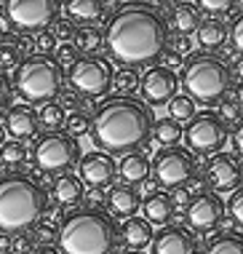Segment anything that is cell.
Here are the masks:
<instances>
[{
	"label": "cell",
	"instance_id": "obj_46",
	"mask_svg": "<svg viewBox=\"0 0 243 254\" xmlns=\"http://www.w3.org/2000/svg\"><path fill=\"white\" fill-rule=\"evenodd\" d=\"M233 147H235V153H238L241 158H243V118L235 123V128H233Z\"/></svg>",
	"mask_w": 243,
	"mask_h": 254
},
{
	"label": "cell",
	"instance_id": "obj_7",
	"mask_svg": "<svg viewBox=\"0 0 243 254\" xmlns=\"http://www.w3.org/2000/svg\"><path fill=\"white\" fill-rule=\"evenodd\" d=\"M30 158L38 171L51 174V177H61L78 166L83 155H80V142L75 136H69L67 131H48L35 139Z\"/></svg>",
	"mask_w": 243,
	"mask_h": 254
},
{
	"label": "cell",
	"instance_id": "obj_20",
	"mask_svg": "<svg viewBox=\"0 0 243 254\" xmlns=\"http://www.w3.org/2000/svg\"><path fill=\"white\" fill-rule=\"evenodd\" d=\"M142 211H144V222L166 228V225L171 222V217H174V211H177V209H174L169 193L155 190V193H150V195L142 201Z\"/></svg>",
	"mask_w": 243,
	"mask_h": 254
},
{
	"label": "cell",
	"instance_id": "obj_10",
	"mask_svg": "<svg viewBox=\"0 0 243 254\" xmlns=\"http://www.w3.org/2000/svg\"><path fill=\"white\" fill-rule=\"evenodd\" d=\"M182 139L192 155H217L227 142V126L217 113L203 110L192 115V121H187Z\"/></svg>",
	"mask_w": 243,
	"mask_h": 254
},
{
	"label": "cell",
	"instance_id": "obj_29",
	"mask_svg": "<svg viewBox=\"0 0 243 254\" xmlns=\"http://www.w3.org/2000/svg\"><path fill=\"white\" fill-rule=\"evenodd\" d=\"M38 118H40V126L48 128V131H59L61 126L67 123V113H64V105L59 102H48L38 110Z\"/></svg>",
	"mask_w": 243,
	"mask_h": 254
},
{
	"label": "cell",
	"instance_id": "obj_19",
	"mask_svg": "<svg viewBox=\"0 0 243 254\" xmlns=\"http://www.w3.org/2000/svg\"><path fill=\"white\" fill-rule=\"evenodd\" d=\"M118 236H121V241L128 246L131 252H142L144 246L152 244V225L144 222V217H131L126 222L118 228Z\"/></svg>",
	"mask_w": 243,
	"mask_h": 254
},
{
	"label": "cell",
	"instance_id": "obj_34",
	"mask_svg": "<svg viewBox=\"0 0 243 254\" xmlns=\"http://www.w3.org/2000/svg\"><path fill=\"white\" fill-rule=\"evenodd\" d=\"M225 211L230 214V219L235 222V228H243V185H241L238 190H233V193H230Z\"/></svg>",
	"mask_w": 243,
	"mask_h": 254
},
{
	"label": "cell",
	"instance_id": "obj_43",
	"mask_svg": "<svg viewBox=\"0 0 243 254\" xmlns=\"http://www.w3.org/2000/svg\"><path fill=\"white\" fill-rule=\"evenodd\" d=\"M171 203H174V209H187L192 201V195H190V190L187 188H177V190H171Z\"/></svg>",
	"mask_w": 243,
	"mask_h": 254
},
{
	"label": "cell",
	"instance_id": "obj_39",
	"mask_svg": "<svg viewBox=\"0 0 243 254\" xmlns=\"http://www.w3.org/2000/svg\"><path fill=\"white\" fill-rule=\"evenodd\" d=\"M32 49L38 54H43V57H48V51L57 49V38L51 35V30H48V32H38L35 40H32Z\"/></svg>",
	"mask_w": 243,
	"mask_h": 254
},
{
	"label": "cell",
	"instance_id": "obj_9",
	"mask_svg": "<svg viewBox=\"0 0 243 254\" xmlns=\"http://www.w3.org/2000/svg\"><path fill=\"white\" fill-rule=\"evenodd\" d=\"M59 0H8L3 3V13L8 16L13 30L19 32H48V27L59 22Z\"/></svg>",
	"mask_w": 243,
	"mask_h": 254
},
{
	"label": "cell",
	"instance_id": "obj_45",
	"mask_svg": "<svg viewBox=\"0 0 243 254\" xmlns=\"http://www.w3.org/2000/svg\"><path fill=\"white\" fill-rule=\"evenodd\" d=\"M166 70H171V72H177V70H182L184 67V57H179L177 51H166Z\"/></svg>",
	"mask_w": 243,
	"mask_h": 254
},
{
	"label": "cell",
	"instance_id": "obj_52",
	"mask_svg": "<svg viewBox=\"0 0 243 254\" xmlns=\"http://www.w3.org/2000/svg\"><path fill=\"white\" fill-rule=\"evenodd\" d=\"M121 254H144V252H131V249H126V252H121Z\"/></svg>",
	"mask_w": 243,
	"mask_h": 254
},
{
	"label": "cell",
	"instance_id": "obj_13",
	"mask_svg": "<svg viewBox=\"0 0 243 254\" xmlns=\"http://www.w3.org/2000/svg\"><path fill=\"white\" fill-rule=\"evenodd\" d=\"M177 88H179L177 72L166 70L163 64L147 67V72L139 78V94H142V102L147 107L169 105V102L177 97Z\"/></svg>",
	"mask_w": 243,
	"mask_h": 254
},
{
	"label": "cell",
	"instance_id": "obj_50",
	"mask_svg": "<svg viewBox=\"0 0 243 254\" xmlns=\"http://www.w3.org/2000/svg\"><path fill=\"white\" fill-rule=\"evenodd\" d=\"M35 254H61V252L57 249V246H40V249L35 252Z\"/></svg>",
	"mask_w": 243,
	"mask_h": 254
},
{
	"label": "cell",
	"instance_id": "obj_3",
	"mask_svg": "<svg viewBox=\"0 0 243 254\" xmlns=\"http://www.w3.org/2000/svg\"><path fill=\"white\" fill-rule=\"evenodd\" d=\"M48 190L30 174L0 177V236H24L46 222Z\"/></svg>",
	"mask_w": 243,
	"mask_h": 254
},
{
	"label": "cell",
	"instance_id": "obj_8",
	"mask_svg": "<svg viewBox=\"0 0 243 254\" xmlns=\"http://www.w3.org/2000/svg\"><path fill=\"white\" fill-rule=\"evenodd\" d=\"M113 62L107 57H99V54H91V57H80L72 67L67 70V80L72 86V91L83 99H99L113 88Z\"/></svg>",
	"mask_w": 243,
	"mask_h": 254
},
{
	"label": "cell",
	"instance_id": "obj_4",
	"mask_svg": "<svg viewBox=\"0 0 243 254\" xmlns=\"http://www.w3.org/2000/svg\"><path fill=\"white\" fill-rule=\"evenodd\" d=\"M118 246V225L104 209H75L57 225V249L61 254H115Z\"/></svg>",
	"mask_w": 243,
	"mask_h": 254
},
{
	"label": "cell",
	"instance_id": "obj_22",
	"mask_svg": "<svg viewBox=\"0 0 243 254\" xmlns=\"http://www.w3.org/2000/svg\"><path fill=\"white\" fill-rule=\"evenodd\" d=\"M150 171H152V163L144 153H128L118 163V174H121V180H126V185L144 182L150 177Z\"/></svg>",
	"mask_w": 243,
	"mask_h": 254
},
{
	"label": "cell",
	"instance_id": "obj_17",
	"mask_svg": "<svg viewBox=\"0 0 243 254\" xmlns=\"http://www.w3.org/2000/svg\"><path fill=\"white\" fill-rule=\"evenodd\" d=\"M5 134H11L16 142L38 139L40 134L38 110L30 105H11L8 113H5Z\"/></svg>",
	"mask_w": 243,
	"mask_h": 254
},
{
	"label": "cell",
	"instance_id": "obj_31",
	"mask_svg": "<svg viewBox=\"0 0 243 254\" xmlns=\"http://www.w3.org/2000/svg\"><path fill=\"white\" fill-rule=\"evenodd\" d=\"M113 88L118 91V97H128L131 91H136V88H139V72L136 70H126V67L115 70Z\"/></svg>",
	"mask_w": 243,
	"mask_h": 254
},
{
	"label": "cell",
	"instance_id": "obj_28",
	"mask_svg": "<svg viewBox=\"0 0 243 254\" xmlns=\"http://www.w3.org/2000/svg\"><path fill=\"white\" fill-rule=\"evenodd\" d=\"M72 46L78 51H86V57H91L99 49H104V32L102 27H78L75 30V38H72Z\"/></svg>",
	"mask_w": 243,
	"mask_h": 254
},
{
	"label": "cell",
	"instance_id": "obj_33",
	"mask_svg": "<svg viewBox=\"0 0 243 254\" xmlns=\"http://www.w3.org/2000/svg\"><path fill=\"white\" fill-rule=\"evenodd\" d=\"M67 134L75 136V139L91 134V115L83 113V110H75L72 115H67Z\"/></svg>",
	"mask_w": 243,
	"mask_h": 254
},
{
	"label": "cell",
	"instance_id": "obj_35",
	"mask_svg": "<svg viewBox=\"0 0 243 254\" xmlns=\"http://www.w3.org/2000/svg\"><path fill=\"white\" fill-rule=\"evenodd\" d=\"M195 8L206 11L208 19H217V16H222V13H230L233 8H238V5H235L233 0H200Z\"/></svg>",
	"mask_w": 243,
	"mask_h": 254
},
{
	"label": "cell",
	"instance_id": "obj_11",
	"mask_svg": "<svg viewBox=\"0 0 243 254\" xmlns=\"http://www.w3.org/2000/svg\"><path fill=\"white\" fill-rule=\"evenodd\" d=\"M152 174L163 188H187V182H192L198 174V161L187 147H161L152 158Z\"/></svg>",
	"mask_w": 243,
	"mask_h": 254
},
{
	"label": "cell",
	"instance_id": "obj_40",
	"mask_svg": "<svg viewBox=\"0 0 243 254\" xmlns=\"http://www.w3.org/2000/svg\"><path fill=\"white\" fill-rule=\"evenodd\" d=\"M11 99H13V86H11L8 75H5V72H0V115H3V113H8Z\"/></svg>",
	"mask_w": 243,
	"mask_h": 254
},
{
	"label": "cell",
	"instance_id": "obj_27",
	"mask_svg": "<svg viewBox=\"0 0 243 254\" xmlns=\"http://www.w3.org/2000/svg\"><path fill=\"white\" fill-rule=\"evenodd\" d=\"M171 24L179 35H190L200 24V11L192 3H177L174 5V13H171Z\"/></svg>",
	"mask_w": 243,
	"mask_h": 254
},
{
	"label": "cell",
	"instance_id": "obj_30",
	"mask_svg": "<svg viewBox=\"0 0 243 254\" xmlns=\"http://www.w3.org/2000/svg\"><path fill=\"white\" fill-rule=\"evenodd\" d=\"M166 107H169V118H174L177 123L192 121V115L198 113V110H195V102L187 97V94H177V97H174Z\"/></svg>",
	"mask_w": 243,
	"mask_h": 254
},
{
	"label": "cell",
	"instance_id": "obj_15",
	"mask_svg": "<svg viewBox=\"0 0 243 254\" xmlns=\"http://www.w3.org/2000/svg\"><path fill=\"white\" fill-rule=\"evenodd\" d=\"M115 174H118V163L99 150L86 153L78 163V180L83 182V188L86 185L88 188H107V185H113Z\"/></svg>",
	"mask_w": 243,
	"mask_h": 254
},
{
	"label": "cell",
	"instance_id": "obj_14",
	"mask_svg": "<svg viewBox=\"0 0 243 254\" xmlns=\"http://www.w3.org/2000/svg\"><path fill=\"white\" fill-rule=\"evenodd\" d=\"M206 182L214 193H233L243 182V166L233 153H217L206 166Z\"/></svg>",
	"mask_w": 243,
	"mask_h": 254
},
{
	"label": "cell",
	"instance_id": "obj_38",
	"mask_svg": "<svg viewBox=\"0 0 243 254\" xmlns=\"http://www.w3.org/2000/svg\"><path fill=\"white\" fill-rule=\"evenodd\" d=\"M227 38H230L233 51H238L241 57H243V11H241V13H235L233 24L227 27Z\"/></svg>",
	"mask_w": 243,
	"mask_h": 254
},
{
	"label": "cell",
	"instance_id": "obj_32",
	"mask_svg": "<svg viewBox=\"0 0 243 254\" xmlns=\"http://www.w3.org/2000/svg\"><path fill=\"white\" fill-rule=\"evenodd\" d=\"M30 153H27L24 142H16V139H5V145L0 147V161L8 163V166H16V163H24Z\"/></svg>",
	"mask_w": 243,
	"mask_h": 254
},
{
	"label": "cell",
	"instance_id": "obj_25",
	"mask_svg": "<svg viewBox=\"0 0 243 254\" xmlns=\"http://www.w3.org/2000/svg\"><path fill=\"white\" fill-rule=\"evenodd\" d=\"M203 254H243V233L225 230L206 241Z\"/></svg>",
	"mask_w": 243,
	"mask_h": 254
},
{
	"label": "cell",
	"instance_id": "obj_41",
	"mask_svg": "<svg viewBox=\"0 0 243 254\" xmlns=\"http://www.w3.org/2000/svg\"><path fill=\"white\" fill-rule=\"evenodd\" d=\"M35 238L40 246H54L57 244V222H43V228H38Z\"/></svg>",
	"mask_w": 243,
	"mask_h": 254
},
{
	"label": "cell",
	"instance_id": "obj_48",
	"mask_svg": "<svg viewBox=\"0 0 243 254\" xmlns=\"http://www.w3.org/2000/svg\"><path fill=\"white\" fill-rule=\"evenodd\" d=\"M230 72H233L235 78H238L241 83H243V57H238V59H235V64L230 67Z\"/></svg>",
	"mask_w": 243,
	"mask_h": 254
},
{
	"label": "cell",
	"instance_id": "obj_47",
	"mask_svg": "<svg viewBox=\"0 0 243 254\" xmlns=\"http://www.w3.org/2000/svg\"><path fill=\"white\" fill-rule=\"evenodd\" d=\"M171 51H177L179 57H184V54H190L192 51V40L187 38V35H179L177 40H174V46H171Z\"/></svg>",
	"mask_w": 243,
	"mask_h": 254
},
{
	"label": "cell",
	"instance_id": "obj_51",
	"mask_svg": "<svg viewBox=\"0 0 243 254\" xmlns=\"http://www.w3.org/2000/svg\"><path fill=\"white\" fill-rule=\"evenodd\" d=\"M5 145V126H0V147Z\"/></svg>",
	"mask_w": 243,
	"mask_h": 254
},
{
	"label": "cell",
	"instance_id": "obj_37",
	"mask_svg": "<svg viewBox=\"0 0 243 254\" xmlns=\"http://www.w3.org/2000/svg\"><path fill=\"white\" fill-rule=\"evenodd\" d=\"M80 57H78V49H75L72 43H59L57 46V57H54V62L61 67V70H69V67L75 64Z\"/></svg>",
	"mask_w": 243,
	"mask_h": 254
},
{
	"label": "cell",
	"instance_id": "obj_18",
	"mask_svg": "<svg viewBox=\"0 0 243 254\" xmlns=\"http://www.w3.org/2000/svg\"><path fill=\"white\" fill-rule=\"evenodd\" d=\"M107 206H110V217H123V219H131L136 217V211L142 209V195L134 185H113L107 193Z\"/></svg>",
	"mask_w": 243,
	"mask_h": 254
},
{
	"label": "cell",
	"instance_id": "obj_42",
	"mask_svg": "<svg viewBox=\"0 0 243 254\" xmlns=\"http://www.w3.org/2000/svg\"><path fill=\"white\" fill-rule=\"evenodd\" d=\"M217 115H219L222 121H233L235 123V121H241V107L235 105V99H222Z\"/></svg>",
	"mask_w": 243,
	"mask_h": 254
},
{
	"label": "cell",
	"instance_id": "obj_26",
	"mask_svg": "<svg viewBox=\"0 0 243 254\" xmlns=\"http://www.w3.org/2000/svg\"><path fill=\"white\" fill-rule=\"evenodd\" d=\"M184 128L182 123H177L174 118H155V123H152V139L158 142L161 147H177V142L182 139Z\"/></svg>",
	"mask_w": 243,
	"mask_h": 254
},
{
	"label": "cell",
	"instance_id": "obj_6",
	"mask_svg": "<svg viewBox=\"0 0 243 254\" xmlns=\"http://www.w3.org/2000/svg\"><path fill=\"white\" fill-rule=\"evenodd\" d=\"M13 91L24 99V105H48L57 102V97L64 88V70L54 62V57L43 54H30L19 62L13 70Z\"/></svg>",
	"mask_w": 243,
	"mask_h": 254
},
{
	"label": "cell",
	"instance_id": "obj_16",
	"mask_svg": "<svg viewBox=\"0 0 243 254\" xmlns=\"http://www.w3.org/2000/svg\"><path fill=\"white\" fill-rule=\"evenodd\" d=\"M152 254H198L195 233L184 225H166L152 236Z\"/></svg>",
	"mask_w": 243,
	"mask_h": 254
},
{
	"label": "cell",
	"instance_id": "obj_44",
	"mask_svg": "<svg viewBox=\"0 0 243 254\" xmlns=\"http://www.w3.org/2000/svg\"><path fill=\"white\" fill-rule=\"evenodd\" d=\"M54 27H57V30H54L51 35L54 38H61L64 43H69V40L75 38V30H78V27H72V22H57Z\"/></svg>",
	"mask_w": 243,
	"mask_h": 254
},
{
	"label": "cell",
	"instance_id": "obj_12",
	"mask_svg": "<svg viewBox=\"0 0 243 254\" xmlns=\"http://www.w3.org/2000/svg\"><path fill=\"white\" fill-rule=\"evenodd\" d=\"M225 219V201L214 193V190H203V193L192 195L190 206H187V230L192 233H214Z\"/></svg>",
	"mask_w": 243,
	"mask_h": 254
},
{
	"label": "cell",
	"instance_id": "obj_36",
	"mask_svg": "<svg viewBox=\"0 0 243 254\" xmlns=\"http://www.w3.org/2000/svg\"><path fill=\"white\" fill-rule=\"evenodd\" d=\"M22 62V51L16 49V43H0V72L3 70H16Z\"/></svg>",
	"mask_w": 243,
	"mask_h": 254
},
{
	"label": "cell",
	"instance_id": "obj_5",
	"mask_svg": "<svg viewBox=\"0 0 243 254\" xmlns=\"http://www.w3.org/2000/svg\"><path fill=\"white\" fill-rule=\"evenodd\" d=\"M182 86L195 105L211 107L227 99V91L233 86V72L227 62L214 57V54H192L190 59H184Z\"/></svg>",
	"mask_w": 243,
	"mask_h": 254
},
{
	"label": "cell",
	"instance_id": "obj_24",
	"mask_svg": "<svg viewBox=\"0 0 243 254\" xmlns=\"http://www.w3.org/2000/svg\"><path fill=\"white\" fill-rule=\"evenodd\" d=\"M195 43L200 49H206V54L222 49L227 43V27L219 19H200V24L195 30Z\"/></svg>",
	"mask_w": 243,
	"mask_h": 254
},
{
	"label": "cell",
	"instance_id": "obj_21",
	"mask_svg": "<svg viewBox=\"0 0 243 254\" xmlns=\"http://www.w3.org/2000/svg\"><path fill=\"white\" fill-rule=\"evenodd\" d=\"M61 8L69 16V22H80L83 27H94V22H99L107 13V3L104 0H69Z\"/></svg>",
	"mask_w": 243,
	"mask_h": 254
},
{
	"label": "cell",
	"instance_id": "obj_49",
	"mask_svg": "<svg viewBox=\"0 0 243 254\" xmlns=\"http://www.w3.org/2000/svg\"><path fill=\"white\" fill-rule=\"evenodd\" d=\"M235 105L243 110V83H238V88H235Z\"/></svg>",
	"mask_w": 243,
	"mask_h": 254
},
{
	"label": "cell",
	"instance_id": "obj_1",
	"mask_svg": "<svg viewBox=\"0 0 243 254\" xmlns=\"http://www.w3.org/2000/svg\"><path fill=\"white\" fill-rule=\"evenodd\" d=\"M102 32L107 59L126 70L155 67L169 51V24L150 3H123Z\"/></svg>",
	"mask_w": 243,
	"mask_h": 254
},
{
	"label": "cell",
	"instance_id": "obj_23",
	"mask_svg": "<svg viewBox=\"0 0 243 254\" xmlns=\"http://www.w3.org/2000/svg\"><path fill=\"white\" fill-rule=\"evenodd\" d=\"M83 193H86V188H83V182L78 180L75 174H61L54 180V188H51V195L54 201H57V206H75L80 203Z\"/></svg>",
	"mask_w": 243,
	"mask_h": 254
},
{
	"label": "cell",
	"instance_id": "obj_2",
	"mask_svg": "<svg viewBox=\"0 0 243 254\" xmlns=\"http://www.w3.org/2000/svg\"><path fill=\"white\" fill-rule=\"evenodd\" d=\"M152 123L155 115L142 99L110 97L91 115V139L107 155L139 153L152 139Z\"/></svg>",
	"mask_w": 243,
	"mask_h": 254
}]
</instances>
